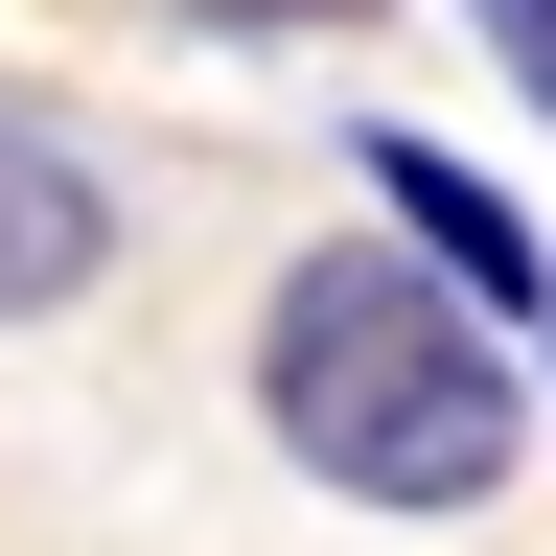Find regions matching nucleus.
I'll return each mask as SVG.
<instances>
[{
    "label": "nucleus",
    "instance_id": "f257e3e1",
    "mask_svg": "<svg viewBox=\"0 0 556 556\" xmlns=\"http://www.w3.org/2000/svg\"><path fill=\"white\" fill-rule=\"evenodd\" d=\"M533 325H486L441 255H394V232H325V255H278L255 278V441L325 486V510H394V533H441L486 510V486L533 464Z\"/></svg>",
    "mask_w": 556,
    "mask_h": 556
},
{
    "label": "nucleus",
    "instance_id": "f03ea898",
    "mask_svg": "<svg viewBox=\"0 0 556 556\" xmlns=\"http://www.w3.org/2000/svg\"><path fill=\"white\" fill-rule=\"evenodd\" d=\"M348 186H371V232H394V255H441L486 325H533V348H556V232H533V186H486L464 139H417V116L348 139Z\"/></svg>",
    "mask_w": 556,
    "mask_h": 556
},
{
    "label": "nucleus",
    "instance_id": "7ed1b4c3",
    "mask_svg": "<svg viewBox=\"0 0 556 556\" xmlns=\"http://www.w3.org/2000/svg\"><path fill=\"white\" fill-rule=\"evenodd\" d=\"M93 278H116V163L0 93V325H70Z\"/></svg>",
    "mask_w": 556,
    "mask_h": 556
},
{
    "label": "nucleus",
    "instance_id": "20e7f679",
    "mask_svg": "<svg viewBox=\"0 0 556 556\" xmlns=\"http://www.w3.org/2000/svg\"><path fill=\"white\" fill-rule=\"evenodd\" d=\"M464 47H486V70H510V93H533V116H556V0H464Z\"/></svg>",
    "mask_w": 556,
    "mask_h": 556
},
{
    "label": "nucleus",
    "instance_id": "39448f33",
    "mask_svg": "<svg viewBox=\"0 0 556 556\" xmlns=\"http://www.w3.org/2000/svg\"><path fill=\"white\" fill-rule=\"evenodd\" d=\"M533 371H556V348H533Z\"/></svg>",
    "mask_w": 556,
    "mask_h": 556
}]
</instances>
